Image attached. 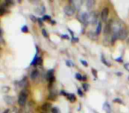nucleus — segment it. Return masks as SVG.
<instances>
[{
	"mask_svg": "<svg viewBox=\"0 0 129 113\" xmlns=\"http://www.w3.org/2000/svg\"><path fill=\"white\" fill-rule=\"evenodd\" d=\"M81 62L82 63L83 65H85V66H88V63H87L86 61H84V60H81Z\"/></svg>",
	"mask_w": 129,
	"mask_h": 113,
	"instance_id": "bb28decb",
	"label": "nucleus"
},
{
	"mask_svg": "<svg viewBox=\"0 0 129 113\" xmlns=\"http://www.w3.org/2000/svg\"><path fill=\"white\" fill-rule=\"evenodd\" d=\"M9 111H10L9 109H6V110L4 111V113H9Z\"/></svg>",
	"mask_w": 129,
	"mask_h": 113,
	"instance_id": "72a5a7b5",
	"label": "nucleus"
},
{
	"mask_svg": "<svg viewBox=\"0 0 129 113\" xmlns=\"http://www.w3.org/2000/svg\"><path fill=\"white\" fill-rule=\"evenodd\" d=\"M83 88H84L85 91L88 90V84H87V83H84V84H83Z\"/></svg>",
	"mask_w": 129,
	"mask_h": 113,
	"instance_id": "aec40b11",
	"label": "nucleus"
},
{
	"mask_svg": "<svg viewBox=\"0 0 129 113\" xmlns=\"http://www.w3.org/2000/svg\"><path fill=\"white\" fill-rule=\"evenodd\" d=\"M124 67H125V70H127V71H128V72H129V63L125 64V65H124Z\"/></svg>",
	"mask_w": 129,
	"mask_h": 113,
	"instance_id": "b1692460",
	"label": "nucleus"
},
{
	"mask_svg": "<svg viewBox=\"0 0 129 113\" xmlns=\"http://www.w3.org/2000/svg\"><path fill=\"white\" fill-rule=\"evenodd\" d=\"M42 34H43V35L44 36V37H48V33H47V31L45 30L44 28L42 29Z\"/></svg>",
	"mask_w": 129,
	"mask_h": 113,
	"instance_id": "dca6fc26",
	"label": "nucleus"
},
{
	"mask_svg": "<svg viewBox=\"0 0 129 113\" xmlns=\"http://www.w3.org/2000/svg\"><path fill=\"white\" fill-rule=\"evenodd\" d=\"M38 21H39V25L40 26H42V21H43V20H42V19H38Z\"/></svg>",
	"mask_w": 129,
	"mask_h": 113,
	"instance_id": "7c9ffc66",
	"label": "nucleus"
},
{
	"mask_svg": "<svg viewBox=\"0 0 129 113\" xmlns=\"http://www.w3.org/2000/svg\"><path fill=\"white\" fill-rule=\"evenodd\" d=\"M64 13L67 15V16H72V15H74V13H75V9H74V7L73 6L68 5V6H64Z\"/></svg>",
	"mask_w": 129,
	"mask_h": 113,
	"instance_id": "7ed1b4c3",
	"label": "nucleus"
},
{
	"mask_svg": "<svg viewBox=\"0 0 129 113\" xmlns=\"http://www.w3.org/2000/svg\"><path fill=\"white\" fill-rule=\"evenodd\" d=\"M77 92H78V94H79V95H81V96H82V95H83L82 92H81V89H80V88H78Z\"/></svg>",
	"mask_w": 129,
	"mask_h": 113,
	"instance_id": "cd10ccee",
	"label": "nucleus"
},
{
	"mask_svg": "<svg viewBox=\"0 0 129 113\" xmlns=\"http://www.w3.org/2000/svg\"><path fill=\"white\" fill-rule=\"evenodd\" d=\"M30 19L32 20L33 22H36V20H37V19H36V17L34 16V15H30Z\"/></svg>",
	"mask_w": 129,
	"mask_h": 113,
	"instance_id": "412c9836",
	"label": "nucleus"
},
{
	"mask_svg": "<svg viewBox=\"0 0 129 113\" xmlns=\"http://www.w3.org/2000/svg\"><path fill=\"white\" fill-rule=\"evenodd\" d=\"M87 80V77L86 76H83V78H82V81H86Z\"/></svg>",
	"mask_w": 129,
	"mask_h": 113,
	"instance_id": "f704fd0d",
	"label": "nucleus"
},
{
	"mask_svg": "<svg viewBox=\"0 0 129 113\" xmlns=\"http://www.w3.org/2000/svg\"><path fill=\"white\" fill-rule=\"evenodd\" d=\"M78 19H79L81 23L87 25L89 22V14L87 13H81L78 15Z\"/></svg>",
	"mask_w": 129,
	"mask_h": 113,
	"instance_id": "f03ea898",
	"label": "nucleus"
},
{
	"mask_svg": "<svg viewBox=\"0 0 129 113\" xmlns=\"http://www.w3.org/2000/svg\"><path fill=\"white\" fill-rule=\"evenodd\" d=\"M4 99H5V102H6L7 104H10V105H12V104L13 103V102H14L13 97L10 96V95H6V96L4 97Z\"/></svg>",
	"mask_w": 129,
	"mask_h": 113,
	"instance_id": "0eeeda50",
	"label": "nucleus"
},
{
	"mask_svg": "<svg viewBox=\"0 0 129 113\" xmlns=\"http://www.w3.org/2000/svg\"><path fill=\"white\" fill-rule=\"evenodd\" d=\"M38 76H39V72H38V70H34L32 72H31L30 78L32 81H36V80L38 78Z\"/></svg>",
	"mask_w": 129,
	"mask_h": 113,
	"instance_id": "6e6552de",
	"label": "nucleus"
},
{
	"mask_svg": "<svg viewBox=\"0 0 129 113\" xmlns=\"http://www.w3.org/2000/svg\"><path fill=\"white\" fill-rule=\"evenodd\" d=\"M67 99H68L70 102H75V100H76V97H75V95H74V94H68L67 95Z\"/></svg>",
	"mask_w": 129,
	"mask_h": 113,
	"instance_id": "9b49d317",
	"label": "nucleus"
},
{
	"mask_svg": "<svg viewBox=\"0 0 129 113\" xmlns=\"http://www.w3.org/2000/svg\"><path fill=\"white\" fill-rule=\"evenodd\" d=\"M101 30H102V23L98 22V23H97V27H96V31H95V34L98 35L101 33Z\"/></svg>",
	"mask_w": 129,
	"mask_h": 113,
	"instance_id": "f8f14e48",
	"label": "nucleus"
},
{
	"mask_svg": "<svg viewBox=\"0 0 129 113\" xmlns=\"http://www.w3.org/2000/svg\"><path fill=\"white\" fill-rule=\"evenodd\" d=\"M87 6H88V9H91V8L94 7V6H95V0H88V1H87Z\"/></svg>",
	"mask_w": 129,
	"mask_h": 113,
	"instance_id": "9d476101",
	"label": "nucleus"
},
{
	"mask_svg": "<svg viewBox=\"0 0 129 113\" xmlns=\"http://www.w3.org/2000/svg\"><path fill=\"white\" fill-rule=\"evenodd\" d=\"M43 20H50V17L48 16V15H44V16H43Z\"/></svg>",
	"mask_w": 129,
	"mask_h": 113,
	"instance_id": "393cba45",
	"label": "nucleus"
},
{
	"mask_svg": "<svg viewBox=\"0 0 129 113\" xmlns=\"http://www.w3.org/2000/svg\"><path fill=\"white\" fill-rule=\"evenodd\" d=\"M61 95H66V96H67V95H68V94L64 91V90H62V91H61Z\"/></svg>",
	"mask_w": 129,
	"mask_h": 113,
	"instance_id": "c85d7f7f",
	"label": "nucleus"
},
{
	"mask_svg": "<svg viewBox=\"0 0 129 113\" xmlns=\"http://www.w3.org/2000/svg\"><path fill=\"white\" fill-rule=\"evenodd\" d=\"M67 65H68V66H74V64H73V62L69 61V60H67Z\"/></svg>",
	"mask_w": 129,
	"mask_h": 113,
	"instance_id": "4be33fe9",
	"label": "nucleus"
},
{
	"mask_svg": "<svg viewBox=\"0 0 129 113\" xmlns=\"http://www.w3.org/2000/svg\"><path fill=\"white\" fill-rule=\"evenodd\" d=\"M27 94L26 90L21 91V93L19 95V99H18V102L20 106H25L26 102H27Z\"/></svg>",
	"mask_w": 129,
	"mask_h": 113,
	"instance_id": "f257e3e1",
	"label": "nucleus"
},
{
	"mask_svg": "<svg viewBox=\"0 0 129 113\" xmlns=\"http://www.w3.org/2000/svg\"><path fill=\"white\" fill-rule=\"evenodd\" d=\"M117 61H118V62H122V58H117Z\"/></svg>",
	"mask_w": 129,
	"mask_h": 113,
	"instance_id": "473e14b6",
	"label": "nucleus"
},
{
	"mask_svg": "<svg viewBox=\"0 0 129 113\" xmlns=\"http://www.w3.org/2000/svg\"><path fill=\"white\" fill-rule=\"evenodd\" d=\"M102 61L104 62V65H108V66H110V65H111L109 63H108L107 61H105V60H104V57H103V56H102Z\"/></svg>",
	"mask_w": 129,
	"mask_h": 113,
	"instance_id": "6ab92c4d",
	"label": "nucleus"
},
{
	"mask_svg": "<svg viewBox=\"0 0 129 113\" xmlns=\"http://www.w3.org/2000/svg\"><path fill=\"white\" fill-rule=\"evenodd\" d=\"M9 90H10L9 87H3L2 88V91L4 92V93H6V92H8Z\"/></svg>",
	"mask_w": 129,
	"mask_h": 113,
	"instance_id": "f3484780",
	"label": "nucleus"
},
{
	"mask_svg": "<svg viewBox=\"0 0 129 113\" xmlns=\"http://www.w3.org/2000/svg\"><path fill=\"white\" fill-rule=\"evenodd\" d=\"M92 72H93L94 76H95V78H96V72H95V69H92Z\"/></svg>",
	"mask_w": 129,
	"mask_h": 113,
	"instance_id": "c756f323",
	"label": "nucleus"
},
{
	"mask_svg": "<svg viewBox=\"0 0 129 113\" xmlns=\"http://www.w3.org/2000/svg\"><path fill=\"white\" fill-rule=\"evenodd\" d=\"M114 102H118V103H123V102H122V101L120 100L119 98H116V99H114Z\"/></svg>",
	"mask_w": 129,
	"mask_h": 113,
	"instance_id": "5701e85b",
	"label": "nucleus"
},
{
	"mask_svg": "<svg viewBox=\"0 0 129 113\" xmlns=\"http://www.w3.org/2000/svg\"><path fill=\"white\" fill-rule=\"evenodd\" d=\"M71 6H73L74 7V9H80L82 2L81 1H69Z\"/></svg>",
	"mask_w": 129,
	"mask_h": 113,
	"instance_id": "423d86ee",
	"label": "nucleus"
},
{
	"mask_svg": "<svg viewBox=\"0 0 129 113\" xmlns=\"http://www.w3.org/2000/svg\"><path fill=\"white\" fill-rule=\"evenodd\" d=\"M108 15H109V8L104 7V9L101 12V19H102L103 21L106 22L108 20Z\"/></svg>",
	"mask_w": 129,
	"mask_h": 113,
	"instance_id": "39448f33",
	"label": "nucleus"
},
{
	"mask_svg": "<svg viewBox=\"0 0 129 113\" xmlns=\"http://www.w3.org/2000/svg\"><path fill=\"white\" fill-rule=\"evenodd\" d=\"M61 37H62V38H64V39H68V36H67L66 34H64V35H62Z\"/></svg>",
	"mask_w": 129,
	"mask_h": 113,
	"instance_id": "2f4dec72",
	"label": "nucleus"
},
{
	"mask_svg": "<svg viewBox=\"0 0 129 113\" xmlns=\"http://www.w3.org/2000/svg\"><path fill=\"white\" fill-rule=\"evenodd\" d=\"M50 104H49V103H44L43 106H42V109H43V110H48V109H50Z\"/></svg>",
	"mask_w": 129,
	"mask_h": 113,
	"instance_id": "ddd939ff",
	"label": "nucleus"
},
{
	"mask_svg": "<svg viewBox=\"0 0 129 113\" xmlns=\"http://www.w3.org/2000/svg\"><path fill=\"white\" fill-rule=\"evenodd\" d=\"M127 34H128V31L126 30V28L125 27H122L121 29H120V31L118 32V39L120 40H125V38L127 37Z\"/></svg>",
	"mask_w": 129,
	"mask_h": 113,
	"instance_id": "20e7f679",
	"label": "nucleus"
},
{
	"mask_svg": "<svg viewBox=\"0 0 129 113\" xmlns=\"http://www.w3.org/2000/svg\"><path fill=\"white\" fill-rule=\"evenodd\" d=\"M42 62H43L42 58H38V60H37V63H36V65H42Z\"/></svg>",
	"mask_w": 129,
	"mask_h": 113,
	"instance_id": "a878e982",
	"label": "nucleus"
},
{
	"mask_svg": "<svg viewBox=\"0 0 129 113\" xmlns=\"http://www.w3.org/2000/svg\"><path fill=\"white\" fill-rule=\"evenodd\" d=\"M42 113H44V112H42Z\"/></svg>",
	"mask_w": 129,
	"mask_h": 113,
	"instance_id": "c9c22d12",
	"label": "nucleus"
},
{
	"mask_svg": "<svg viewBox=\"0 0 129 113\" xmlns=\"http://www.w3.org/2000/svg\"><path fill=\"white\" fill-rule=\"evenodd\" d=\"M51 112L52 113H59V109L57 108H52L51 109Z\"/></svg>",
	"mask_w": 129,
	"mask_h": 113,
	"instance_id": "a211bd4d",
	"label": "nucleus"
},
{
	"mask_svg": "<svg viewBox=\"0 0 129 113\" xmlns=\"http://www.w3.org/2000/svg\"><path fill=\"white\" fill-rule=\"evenodd\" d=\"M89 21L91 22L92 24L96 23V21H97V15L96 14L89 15Z\"/></svg>",
	"mask_w": 129,
	"mask_h": 113,
	"instance_id": "1a4fd4ad",
	"label": "nucleus"
},
{
	"mask_svg": "<svg viewBox=\"0 0 129 113\" xmlns=\"http://www.w3.org/2000/svg\"><path fill=\"white\" fill-rule=\"evenodd\" d=\"M75 78L78 80V81H82V78H83V76H81L80 73H76V74H75Z\"/></svg>",
	"mask_w": 129,
	"mask_h": 113,
	"instance_id": "2eb2a0df",
	"label": "nucleus"
},
{
	"mask_svg": "<svg viewBox=\"0 0 129 113\" xmlns=\"http://www.w3.org/2000/svg\"><path fill=\"white\" fill-rule=\"evenodd\" d=\"M128 80H129V77H128Z\"/></svg>",
	"mask_w": 129,
	"mask_h": 113,
	"instance_id": "e433bc0d",
	"label": "nucleus"
},
{
	"mask_svg": "<svg viewBox=\"0 0 129 113\" xmlns=\"http://www.w3.org/2000/svg\"><path fill=\"white\" fill-rule=\"evenodd\" d=\"M21 32H23V33H27V32H28V28H27V26H23V27H21Z\"/></svg>",
	"mask_w": 129,
	"mask_h": 113,
	"instance_id": "4468645a",
	"label": "nucleus"
}]
</instances>
